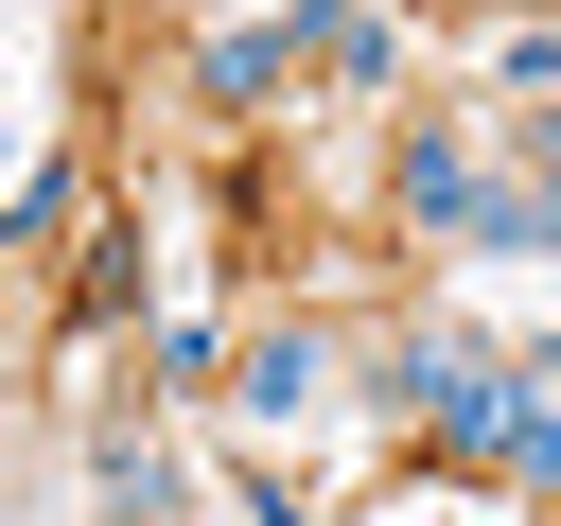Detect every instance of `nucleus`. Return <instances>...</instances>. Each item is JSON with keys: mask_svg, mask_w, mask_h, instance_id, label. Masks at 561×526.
<instances>
[{"mask_svg": "<svg viewBox=\"0 0 561 526\" xmlns=\"http://www.w3.org/2000/svg\"><path fill=\"white\" fill-rule=\"evenodd\" d=\"M403 403H421L456 456H508V386H491V351H473V333H421V351H403Z\"/></svg>", "mask_w": 561, "mask_h": 526, "instance_id": "nucleus-1", "label": "nucleus"}, {"mask_svg": "<svg viewBox=\"0 0 561 526\" xmlns=\"http://www.w3.org/2000/svg\"><path fill=\"white\" fill-rule=\"evenodd\" d=\"M228 403H245V421H298V403H316V333H263V351H245V386H228Z\"/></svg>", "mask_w": 561, "mask_h": 526, "instance_id": "nucleus-2", "label": "nucleus"}, {"mask_svg": "<svg viewBox=\"0 0 561 526\" xmlns=\"http://www.w3.org/2000/svg\"><path fill=\"white\" fill-rule=\"evenodd\" d=\"M280 53H298V35H210V105H263V88H280Z\"/></svg>", "mask_w": 561, "mask_h": 526, "instance_id": "nucleus-3", "label": "nucleus"}]
</instances>
